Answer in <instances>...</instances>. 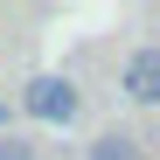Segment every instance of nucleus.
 <instances>
[{
    "label": "nucleus",
    "mask_w": 160,
    "mask_h": 160,
    "mask_svg": "<svg viewBox=\"0 0 160 160\" xmlns=\"http://www.w3.org/2000/svg\"><path fill=\"white\" fill-rule=\"evenodd\" d=\"M118 91H125L132 104H160V42H139V49L118 63Z\"/></svg>",
    "instance_id": "f257e3e1"
},
{
    "label": "nucleus",
    "mask_w": 160,
    "mask_h": 160,
    "mask_svg": "<svg viewBox=\"0 0 160 160\" xmlns=\"http://www.w3.org/2000/svg\"><path fill=\"white\" fill-rule=\"evenodd\" d=\"M28 112H35V118H70L77 98H70L63 77H35V84H28Z\"/></svg>",
    "instance_id": "f03ea898"
},
{
    "label": "nucleus",
    "mask_w": 160,
    "mask_h": 160,
    "mask_svg": "<svg viewBox=\"0 0 160 160\" xmlns=\"http://www.w3.org/2000/svg\"><path fill=\"white\" fill-rule=\"evenodd\" d=\"M84 160H146V146L132 139V132H118V125H112V132H98V139L84 146Z\"/></svg>",
    "instance_id": "7ed1b4c3"
},
{
    "label": "nucleus",
    "mask_w": 160,
    "mask_h": 160,
    "mask_svg": "<svg viewBox=\"0 0 160 160\" xmlns=\"http://www.w3.org/2000/svg\"><path fill=\"white\" fill-rule=\"evenodd\" d=\"M0 160H42L35 139H21V132H0Z\"/></svg>",
    "instance_id": "20e7f679"
}]
</instances>
